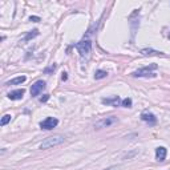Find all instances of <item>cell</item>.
<instances>
[{
	"instance_id": "17",
	"label": "cell",
	"mask_w": 170,
	"mask_h": 170,
	"mask_svg": "<svg viewBox=\"0 0 170 170\" xmlns=\"http://www.w3.org/2000/svg\"><path fill=\"white\" fill-rule=\"evenodd\" d=\"M48 98H49V94H44V97L40 98V101H41V102H45V101H48Z\"/></svg>"
},
{
	"instance_id": "14",
	"label": "cell",
	"mask_w": 170,
	"mask_h": 170,
	"mask_svg": "<svg viewBox=\"0 0 170 170\" xmlns=\"http://www.w3.org/2000/svg\"><path fill=\"white\" fill-rule=\"evenodd\" d=\"M37 35H39V31H37V29H33V31H31V32H29V33L27 35L26 39H24V40H26V41H28V40H31V39H33V37H36Z\"/></svg>"
},
{
	"instance_id": "18",
	"label": "cell",
	"mask_w": 170,
	"mask_h": 170,
	"mask_svg": "<svg viewBox=\"0 0 170 170\" xmlns=\"http://www.w3.org/2000/svg\"><path fill=\"white\" fill-rule=\"evenodd\" d=\"M29 20H31V21H40V17H37V16H31V17H29Z\"/></svg>"
},
{
	"instance_id": "3",
	"label": "cell",
	"mask_w": 170,
	"mask_h": 170,
	"mask_svg": "<svg viewBox=\"0 0 170 170\" xmlns=\"http://www.w3.org/2000/svg\"><path fill=\"white\" fill-rule=\"evenodd\" d=\"M157 69V64H152V65L149 67H145L142 69H138V71L133 72L132 76L133 77H144V76H153L154 73H152L153 71H156Z\"/></svg>"
},
{
	"instance_id": "5",
	"label": "cell",
	"mask_w": 170,
	"mask_h": 170,
	"mask_svg": "<svg viewBox=\"0 0 170 170\" xmlns=\"http://www.w3.org/2000/svg\"><path fill=\"white\" fill-rule=\"evenodd\" d=\"M57 124H59V120H57V118L48 117V118L44 120V121L40 122V128H41V129H45V130H51V129H53V128L57 126Z\"/></svg>"
},
{
	"instance_id": "16",
	"label": "cell",
	"mask_w": 170,
	"mask_h": 170,
	"mask_svg": "<svg viewBox=\"0 0 170 170\" xmlns=\"http://www.w3.org/2000/svg\"><path fill=\"white\" fill-rule=\"evenodd\" d=\"M121 105L125 108H132V98H125L121 101Z\"/></svg>"
},
{
	"instance_id": "2",
	"label": "cell",
	"mask_w": 170,
	"mask_h": 170,
	"mask_svg": "<svg viewBox=\"0 0 170 170\" xmlns=\"http://www.w3.org/2000/svg\"><path fill=\"white\" fill-rule=\"evenodd\" d=\"M76 48H77V51L80 53V56H81L83 59L88 57L89 53H91V51H92V41L89 39H84L80 43H77Z\"/></svg>"
},
{
	"instance_id": "10",
	"label": "cell",
	"mask_w": 170,
	"mask_h": 170,
	"mask_svg": "<svg viewBox=\"0 0 170 170\" xmlns=\"http://www.w3.org/2000/svg\"><path fill=\"white\" fill-rule=\"evenodd\" d=\"M27 80L26 76H19L16 78H13V80H9V81L6 83V85H17V84H23L24 81Z\"/></svg>"
},
{
	"instance_id": "7",
	"label": "cell",
	"mask_w": 170,
	"mask_h": 170,
	"mask_svg": "<svg viewBox=\"0 0 170 170\" xmlns=\"http://www.w3.org/2000/svg\"><path fill=\"white\" fill-rule=\"evenodd\" d=\"M141 120L145 122H148L149 125H156L157 124V117L150 112H144L141 114Z\"/></svg>"
},
{
	"instance_id": "12",
	"label": "cell",
	"mask_w": 170,
	"mask_h": 170,
	"mask_svg": "<svg viewBox=\"0 0 170 170\" xmlns=\"http://www.w3.org/2000/svg\"><path fill=\"white\" fill-rule=\"evenodd\" d=\"M102 102L104 104H112L113 106H117L120 104V98H118V96H116L114 98H102Z\"/></svg>"
},
{
	"instance_id": "9",
	"label": "cell",
	"mask_w": 170,
	"mask_h": 170,
	"mask_svg": "<svg viewBox=\"0 0 170 170\" xmlns=\"http://www.w3.org/2000/svg\"><path fill=\"white\" fill-rule=\"evenodd\" d=\"M26 91L24 89H16V91H12L8 93V98L9 100H21Z\"/></svg>"
},
{
	"instance_id": "4",
	"label": "cell",
	"mask_w": 170,
	"mask_h": 170,
	"mask_svg": "<svg viewBox=\"0 0 170 170\" xmlns=\"http://www.w3.org/2000/svg\"><path fill=\"white\" fill-rule=\"evenodd\" d=\"M117 122V117L114 116H111V117H106V118H101L100 121H97L94 124V128L96 129H102V128H108L111 126V125L116 124Z\"/></svg>"
},
{
	"instance_id": "19",
	"label": "cell",
	"mask_w": 170,
	"mask_h": 170,
	"mask_svg": "<svg viewBox=\"0 0 170 170\" xmlns=\"http://www.w3.org/2000/svg\"><path fill=\"white\" fill-rule=\"evenodd\" d=\"M68 78V76H67V73H63V76H61V80L63 81H65V80Z\"/></svg>"
},
{
	"instance_id": "8",
	"label": "cell",
	"mask_w": 170,
	"mask_h": 170,
	"mask_svg": "<svg viewBox=\"0 0 170 170\" xmlns=\"http://www.w3.org/2000/svg\"><path fill=\"white\" fill-rule=\"evenodd\" d=\"M166 154H168L166 148L159 146V148L156 149V159H157V161H159V162L165 161V158H166Z\"/></svg>"
},
{
	"instance_id": "11",
	"label": "cell",
	"mask_w": 170,
	"mask_h": 170,
	"mask_svg": "<svg viewBox=\"0 0 170 170\" xmlns=\"http://www.w3.org/2000/svg\"><path fill=\"white\" fill-rule=\"evenodd\" d=\"M142 54H145V56H159V54H163L162 52H159V51H154V49H142L141 51Z\"/></svg>"
},
{
	"instance_id": "1",
	"label": "cell",
	"mask_w": 170,
	"mask_h": 170,
	"mask_svg": "<svg viewBox=\"0 0 170 170\" xmlns=\"http://www.w3.org/2000/svg\"><path fill=\"white\" fill-rule=\"evenodd\" d=\"M65 137L61 136V134H54V136H51L45 138L44 141L40 144V149H43V150H45V149H51L53 146H57V145L63 144Z\"/></svg>"
},
{
	"instance_id": "13",
	"label": "cell",
	"mask_w": 170,
	"mask_h": 170,
	"mask_svg": "<svg viewBox=\"0 0 170 170\" xmlns=\"http://www.w3.org/2000/svg\"><path fill=\"white\" fill-rule=\"evenodd\" d=\"M108 76V72L106 71H97L94 73V78L96 80H101V78H105Z\"/></svg>"
},
{
	"instance_id": "6",
	"label": "cell",
	"mask_w": 170,
	"mask_h": 170,
	"mask_svg": "<svg viewBox=\"0 0 170 170\" xmlns=\"http://www.w3.org/2000/svg\"><path fill=\"white\" fill-rule=\"evenodd\" d=\"M44 89H45V81H43V80H39V81H36V83H35L32 87H31V96H32V97L39 96V94L41 93Z\"/></svg>"
},
{
	"instance_id": "15",
	"label": "cell",
	"mask_w": 170,
	"mask_h": 170,
	"mask_svg": "<svg viewBox=\"0 0 170 170\" xmlns=\"http://www.w3.org/2000/svg\"><path fill=\"white\" fill-rule=\"evenodd\" d=\"M9 121H11V114H4L3 118H2V121H0V125L4 126V125H7Z\"/></svg>"
}]
</instances>
